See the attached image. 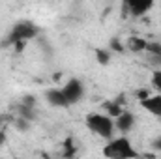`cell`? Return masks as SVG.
Listing matches in <instances>:
<instances>
[{
  "instance_id": "cell-1",
  "label": "cell",
  "mask_w": 161,
  "mask_h": 159,
  "mask_svg": "<svg viewBox=\"0 0 161 159\" xmlns=\"http://www.w3.org/2000/svg\"><path fill=\"white\" fill-rule=\"evenodd\" d=\"M40 34V28L34 21L28 19H21L17 23H13V26L9 28V32L6 34V38L2 41V47H15V49H23L25 43L34 40Z\"/></svg>"
},
{
  "instance_id": "cell-2",
  "label": "cell",
  "mask_w": 161,
  "mask_h": 159,
  "mask_svg": "<svg viewBox=\"0 0 161 159\" xmlns=\"http://www.w3.org/2000/svg\"><path fill=\"white\" fill-rule=\"evenodd\" d=\"M84 125L90 133H94L96 137L103 139V140H109L116 135V125H114V118L111 114H107L105 111L103 112H88L86 118H84Z\"/></svg>"
},
{
  "instance_id": "cell-3",
  "label": "cell",
  "mask_w": 161,
  "mask_h": 159,
  "mask_svg": "<svg viewBox=\"0 0 161 159\" xmlns=\"http://www.w3.org/2000/svg\"><path fill=\"white\" fill-rule=\"evenodd\" d=\"M101 154L105 157H111V159H133V157L141 156L135 150V146H133V142L129 140L127 135H118V137L114 135L113 139L105 140Z\"/></svg>"
},
{
  "instance_id": "cell-4",
  "label": "cell",
  "mask_w": 161,
  "mask_h": 159,
  "mask_svg": "<svg viewBox=\"0 0 161 159\" xmlns=\"http://www.w3.org/2000/svg\"><path fill=\"white\" fill-rule=\"evenodd\" d=\"M60 90H62V94H64V97H66V101H68L69 107L80 103V101L84 99V96H86V86H84V82L80 79H77V77L68 79L62 86H60Z\"/></svg>"
},
{
  "instance_id": "cell-5",
  "label": "cell",
  "mask_w": 161,
  "mask_h": 159,
  "mask_svg": "<svg viewBox=\"0 0 161 159\" xmlns=\"http://www.w3.org/2000/svg\"><path fill=\"white\" fill-rule=\"evenodd\" d=\"M139 107L142 111H146L150 116L161 120V94L154 92V94H146L144 97L139 99Z\"/></svg>"
},
{
  "instance_id": "cell-6",
  "label": "cell",
  "mask_w": 161,
  "mask_h": 159,
  "mask_svg": "<svg viewBox=\"0 0 161 159\" xmlns=\"http://www.w3.org/2000/svg\"><path fill=\"white\" fill-rule=\"evenodd\" d=\"M154 4H156V0H124L127 13L133 17H144L154 8Z\"/></svg>"
},
{
  "instance_id": "cell-7",
  "label": "cell",
  "mask_w": 161,
  "mask_h": 159,
  "mask_svg": "<svg viewBox=\"0 0 161 159\" xmlns=\"http://www.w3.org/2000/svg\"><path fill=\"white\" fill-rule=\"evenodd\" d=\"M135 123H137L135 114H133L131 111H127V109H124L118 116H114V125H116V131H118L120 135L131 133L133 127H135Z\"/></svg>"
},
{
  "instance_id": "cell-8",
  "label": "cell",
  "mask_w": 161,
  "mask_h": 159,
  "mask_svg": "<svg viewBox=\"0 0 161 159\" xmlns=\"http://www.w3.org/2000/svg\"><path fill=\"white\" fill-rule=\"evenodd\" d=\"M45 97H47V103L51 107H56V109H68L69 107L68 101H66V97H64V94H62V90H60V86L47 90L45 92Z\"/></svg>"
},
{
  "instance_id": "cell-9",
  "label": "cell",
  "mask_w": 161,
  "mask_h": 159,
  "mask_svg": "<svg viewBox=\"0 0 161 159\" xmlns=\"http://www.w3.org/2000/svg\"><path fill=\"white\" fill-rule=\"evenodd\" d=\"M124 47H125V51H129V52L141 54V52L146 51L148 40H144V38H141V36H129L127 40L124 41Z\"/></svg>"
},
{
  "instance_id": "cell-10",
  "label": "cell",
  "mask_w": 161,
  "mask_h": 159,
  "mask_svg": "<svg viewBox=\"0 0 161 159\" xmlns=\"http://www.w3.org/2000/svg\"><path fill=\"white\" fill-rule=\"evenodd\" d=\"M103 109H105V112H107V114H111V116L114 118V116H118V114H120L125 107H124V103H122L120 99H111V101L103 103Z\"/></svg>"
},
{
  "instance_id": "cell-11",
  "label": "cell",
  "mask_w": 161,
  "mask_h": 159,
  "mask_svg": "<svg viewBox=\"0 0 161 159\" xmlns=\"http://www.w3.org/2000/svg\"><path fill=\"white\" fill-rule=\"evenodd\" d=\"M96 60L101 66H109L113 60V51L111 49H96Z\"/></svg>"
},
{
  "instance_id": "cell-12",
  "label": "cell",
  "mask_w": 161,
  "mask_h": 159,
  "mask_svg": "<svg viewBox=\"0 0 161 159\" xmlns=\"http://www.w3.org/2000/svg\"><path fill=\"white\" fill-rule=\"evenodd\" d=\"M150 86H152L156 92L161 94V68L152 69V73H150Z\"/></svg>"
},
{
  "instance_id": "cell-13",
  "label": "cell",
  "mask_w": 161,
  "mask_h": 159,
  "mask_svg": "<svg viewBox=\"0 0 161 159\" xmlns=\"http://www.w3.org/2000/svg\"><path fill=\"white\" fill-rule=\"evenodd\" d=\"M154 146H156L158 150H161V137H158V139L154 140Z\"/></svg>"
},
{
  "instance_id": "cell-14",
  "label": "cell",
  "mask_w": 161,
  "mask_h": 159,
  "mask_svg": "<svg viewBox=\"0 0 161 159\" xmlns=\"http://www.w3.org/2000/svg\"><path fill=\"white\" fill-rule=\"evenodd\" d=\"M0 123H2V118H0Z\"/></svg>"
}]
</instances>
